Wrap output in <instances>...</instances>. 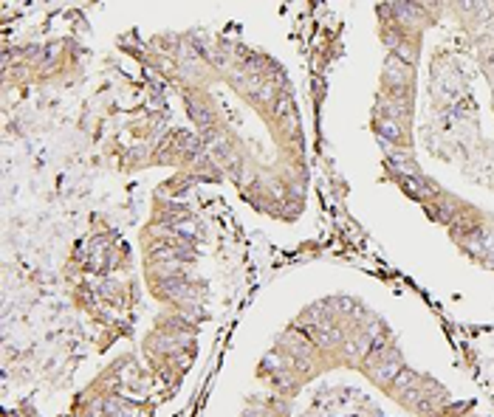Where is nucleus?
Returning a JSON list of instances; mask_svg holds the SVG:
<instances>
[{
	"instance_id": "obj_2",
	"label": "nucleus",
	"mask_w": 494,
	"mask_h": 417,
	"mask_svg": "<svg viewBox=\"0 0 494 417\" xmlns=\"http://www.w3.org/2000/svg\"><path fill=\"white\" fill-rule=\"evenodd\" d=\"M189 116H192V121L198 124L201 130H212V124L218 121V113L210 107V105H198V102H189Z\"/></svg>"
},
{
	"instance_id": "obj_1",
	"label": "nucleus",
	"mask_w": 494,
	"mask_h": 417,
	"mask_svg": "<svg viewBox=\"0 0 494 417\" xmlns=\"http://www.w3.org/2000/svg\"><path fill=\"white\" fill-rule=\"evenodd\" d=\"M398 184L404 192H409L413 197H432V184L421 175V172H409V175H398Z\"/></svg>"
},
{
	"instance_id": "obj_3",
	"label": "nucleus",
	"mask_w": 494,
	"mask_h": 417,
	"mask_svg": "<svg viewBox=\"0 0 494 417\" xmlns=\"http://www.w3.org/2000/svg\"><path fill=\"white\" fill-rule=\"evenodd\" d=\"M376 130H379V139L387 141V144H398V141H404V124L395 121V118H379Z\"/></svg>"
}]
</instances>
